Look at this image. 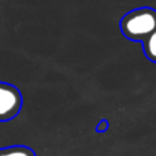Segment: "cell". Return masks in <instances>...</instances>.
Segmentation results:
<instances>
[{
	"label": "cell",
	"instance_id": "6da1fadb",
	"mask_svg": "<svg viewBox=\"0 0 156 156\" xmlns=\"http://www.w3.org/2000/svg\"><path fill=\"white\" fill-rule=\"evenodd\" d=\"M119 27L127 40L143 43L156 30V11L151 7L134 8L122 16Z\"/></svg>",
	"mask_w": 156,
	"mask_h": 156
},
{
	"label": "cell",
	"instance_id": "7a4b0ae2",
	"mask_svg": "<svg viewBox=\"0 0 156 156\" xmlns=\"http://www.w3.org/2000/svg\"><path fill=\"white\" fill-rule=\"evenodd\" d=\"M23 96L15 85L0 82V122L14 119L22 110Z\"/></svg>",
	"mask_w": 156,
	"mask_h": 156
},
{
	"label": "cell",
	"instance_id": "3957f363",
	"mask_svg": "<svg viewBox=\"0 0 156 156\" xmlns=\"http://www.w3.org/2000/svg\"><path fill=\"white\" fill-rule=\"evenodd\" d=\"M0 156H36V152L29 147L12 145L0 148Z\"/></svg>",
	"mask_w": 156,
	"mask_h": 156
},
{
	"label": "cell",
	"instance_id": "277c9868",
	"mask_svg": "<svg viewBox=\"0 0 156 156\" xmlns=\"http://www.w3.org/2000/svg\"><path fill=\"white\" fill-rule=\"evenodd\" d=\"M143 49L145 56L151 62L156 63V30L143 41Z\"/></svg>",
	"mask_w": 156,
	"mask_h": 156
},
{
	"label": "cell",
	"instance_id": "5b68a950",
	"mask_svg": "<svg viewBox=\"0 0 156 156\" xmlns=\"http://www.w3.org/2000/svg\"><path fill=\"white\" fill-rule=\"evenodd\" d=\"M108 127H110V123H108V121H105V119H101V121L99 122V125L96 126V130H97V133H104V132H107Z\"/></svg>",
	"mask_w": 156,
	"mask_h": 156
}]
</instances>
